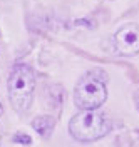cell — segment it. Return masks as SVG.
<instances>
[{
    "label": "cell",
    "mask_w": 139,
    "mask_h": 147,
    "mask_svg": "<svg viewBox=\"0 0 139 147\" xmlns=\"http://www.w3.org/2000/svg\"><path fill=\"white\" fill-rule=\"evenodd\" d=\"M114 45L121 55L139 54V25L138 24H126L114 34Z\"/></svg>",
    "instance_id": "4"
},
{
    "label": "cell",
    "mask_w": 139,
    "mask_h": 147,
    "mask_svg": "<svg viewBox=\"0 0 139 147\" xmlns=\"http://www.w3.org/2000/svg\"><path fill=\"white\" fill-rule=\"evenodd\" d=\"M111 130V122L94 110H81L69 120V134L79 142H94Z\"/></svg>",
    "instance_id": "3"
},
{
    "label": "cell",
    "mask_w": 139,
    "mask_h": 147,
    "mask_svg": "<svg viewBox=\"0 0 139 147\" xmlns=\"http://www.w3.org/2000/svg\"><path fill=\"white\" fill-rule=\"evenodd\" d=\"M9 100L17 114H25L34 100L35 75L34 70L25 64H17L9 75Z\"/></svg>",
    "instance_id": "1"
},
{
    "label": "cell",
    "mask_w": 139,
    "mask_h": 147,
    "mask_svg": "<svg viewBox=\"0 0 139 147\" xmlns=\"http://www.w3.org/2000/svg\"><path fill=\"white\" fill-rule=\"evenodd\" d=\"M0 144H2V132H0Z\"/></svg>",
    "instance_id": "8"
},
{
    "label": "cell",
    "mask_w": 139,
    "mask_h": 147,
    "mask_svg": "<svg viewBox=\"0 0 139 147\" xmlns=\"http://www.w3.org/2000/svg\"><path fill=\"white\" fill-rule=\"evenodd\" d=\"M138 134H139V130H138Z\"/></svg>",
    "instance_id": "9"
},
{
    "label": "cell",
    "mask_w": 139,
    "mask_h": 147,
    "mask_svg": "<svg viewBox=\"0 0 139 147\" xmlns=\"http://www.w3.org/2000/svg\"><path fill=\"white\" fill-rule=\"evenodd\" d=\"M32 127L42 139H49L56 127V119L50 115H39L32 120Z\"/></svg>",
    "instance_id": "5"
},
{
    "label": "cell",
    "mask_w": 139,
    "mask_h": 147,
    "mask_svg": "<svg viewBox=\"0 0 139 147\" xmlns=\"http://www.w3.org/2000/svg\"><path fill=\"white\" fill-rule=\"evenodd\" d=\"M107 75L101 70L87 72L77 82L74 89V104L81 110H96L99 109L107 99Z\"/></svg>",
    "instance_id": "2"
},
{
    "label": "cell",
    "mask_w": 139,
    "mask_h": 147,
    "mask_svg": "<svg viewBox=\"0 0 139 147\" xmlns=\"http://www.w3.org/2000/svg\"><path fill=\"white\" fill-rule=\"evenodd\" d=\"M12 140H14L15 144H22V146H30V144H32V139H30V136L24 134V132H17V134L12 137Z\"/></svg>",
    "instance_id": "6"
},
{
    "label": "cell",
    "mask_w": 139,
    "mask_h": 147,
    "mask_svg": "<svg viewBox=\"0 0 139 147\" xmlns=\"http://www.w3.org/2000/svg\"><path fill=\"white\" fill-rule=\"evenodd\" d=\"M2 115H3V105L0 104V117H2Z\"/></svg>",
    "instance_id": "7"
}]
</instances>
